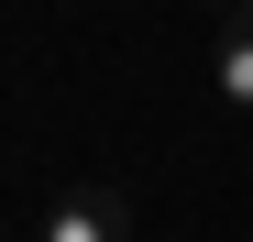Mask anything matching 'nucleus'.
I'll return each instance as SVG.
<instances>
[{"label":"nucleus","instance_id":"obj_1","mask_svg":"<svg viewBox=\"0 0 253 242\" xmlns=\"http://www.w3.org/2000/svg\"><path fill=\"white\" fill-rule=\"evenodd\" d=\"M44 242H132V198L121 187H77L44 209Z\"/></svg>","mask_w":253,"mask_h":242},{"label":"nucleus","instance_id":"obj_2","mask_svg":"<svg viewBox=\"0 0 253 242\" xmlns=\"http://www.w3.org/2000/svg\"><path fill=\"white\" fill-rule=\"evenodd\" d=\"M209 77H220V99H231V110H253V0L220 22V44H209Z\"/></svg>","mask_w":253,"mask_h":242},{"label":"nucleus","instance_id":"obj_3","mask_svg":"<svg viewBox=\"0 0 253 242\" xmlns=\"http://www.w3.org/2000/svg\"><path fill=\"white\" fill-rule=\"evenodd\" d=\"M209 11H242V0H209Z\"/></svg>","mask_w":253,"mask_h":242}]
</instances>
